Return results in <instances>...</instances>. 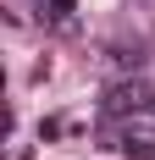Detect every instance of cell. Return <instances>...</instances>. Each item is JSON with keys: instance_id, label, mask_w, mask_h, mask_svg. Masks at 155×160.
<instances>
[{"instance_id": "obj_1", "label": "cell", "mask_w": 155, "mask_h": 160, "mask_svg": "<svg viewBox=\"0 0 155 160\" xmlns=\"http://www.w3.org/2000/svg\"><path fill=\"white\" fill-rule=\"evenodd\" d=\"M155 94L144 78H127V83H111L105 88V116H133V111H150Z\"/></svg>"}, {"instance_id": "obj_2", "label": "cell", "mask_w": 155, "mask_h": 160, "mask_svg": "<svg viewBox=\"0 0 155 160\" xmlns=\"http://www.w3.org/2000/svg\"><path fill=\"white\" fill-rule=\"evenodd\" d=\"M72 11H78V0H50V22H72Z\"/></svg>"}, {"instance_id": "obj_3", "label": "cell", "mask_w": 155, "mask_h": 160, "mask_svg": "<svg viewBox=\"0 0 155 160\" xmlns=\"http://www.w3.org/2000/svg\"><path fill=\"white\" fill-rule=\"evenodd\" d=\"M122 149H127V160H155V149H150V144H144V138H127V144H122Z\"/></svg>"}]
</instances>
